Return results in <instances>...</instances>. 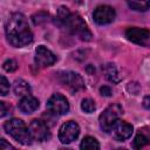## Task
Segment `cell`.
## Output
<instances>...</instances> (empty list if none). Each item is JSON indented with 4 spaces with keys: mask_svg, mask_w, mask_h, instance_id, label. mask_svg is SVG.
Masks as SVG:
<instances>
[{
    "mask_svg": "<svg viewBox=\"0 0 150 150\" xmlns=\"http://www.w3.org/2000/svg\"><path fill=\"white\" fill-rule=\"evenodd\" d=\"M5 32L7 41L14 47H23L33 41V34L26 16L21 13H13L6 21Z\"/></svg>",
    "mask_w": 150,
    "mask_h": 150,
    "instance_id": "cell-1",
    "label": "cell"
},
{
    "mask_svg": "<svg viewBox=\"0 0 150 150\" xmlns=\"http://www.w3.org/2000/svg\"><path fill=\"white\" fill-rule=\"evenodd\" d=\"M57 19L63 27H66L74 35L79 36L81 40H84V41L91 40L93 34L89 30L84 20L79 14L71 13L67 7L61 6L57 11Z\"/></svg>",
    "mask_w": 150,
    "mask_h": 150,
    "instance_id": "cell-2",
    "label": "cell"
},
{
    "mask_svg": "<svg viewBox=\"0 0 150 150\" xmlns=\"http://www.w3.org/2000/svg\"><path fill=\"white\" fill-rule=\"evenodd\" d=\"M5 130L8 135H11L19 143L27 145L30 143L32 138L29 135V130L26 124L19 118H12L5 123Z\"/></svg>",
    "mask_w": 150,
    "mask_h": 150,
    "instance_id": "cell-3",
    "label": "cell"
},
{
    "mask_svg": "<svg viewBox=\"0 0 150 150\" xmlns=\"http://www.w3.org/2000/svg\"><path fill=\"white\" fill-rule=\"evenodd\" d=\"M122 107L117 103L115 104H111L109 105L101 115H100V118H98V122H100V127L103 131L105 132H110L112 125L115 124V122L120 118L121 114H122Z\"/></svg>",
    "mask_w": 150,
    "mask_h": 150,
    "instance_id": "cell-4",
    "label": "cell"
},
{
    "mask_svg": "<svg viewBox=\"0 0 150 150\" xmlns=\"http://www.w3.org/2000/svg\"><path fill=\"white\" fill-rule=\"evenodd\" d=\"M79 134H80L79 124L74 121H68L61 125V128L59 130V139L63 144H68V143H71L73 141H75L77 138Z\"/></svg>",
    "mask_w": 150,
    "mask_h": 150,
    "instance_id": "cell-5",
    "label": "cell"
},
{
    "mask_svg": "<svg viewBox=\"0 0 150 150\" xmlns=\"http://www.w3.org/2000/svg\"><path fill=\"white\" fill-rule=\"evenodd\" d=\"M47 109L53 115H64L69 110V103L63 95L54 94L47 102Z\"/></svg>",
    "mask_w": 150,
    "mask_h": 150,
    "instance_id": "cell-6",
    "label": "cell"
},
{
    "mask_svg": "<svg viewBox=\"0 0 150 150\" xmlns=\"http://www.w3.org/2000/svg\"><path fill=\"white\" fill-rule=\"evenodd\" d=\"M28 130H29L30 138L38 142L46 141L49 137V128L41 120H33L29 124Z\"/></svg>",
    "mask_w": 150,
    "mask_h": 150,
    "instance_id": "cell-7",
    "label": "cell"
},
{
    "mask_svg": "<svg viewBox=\"0 0 150 150\" xmlns=\"http://www.w3.org/2000/svg\"><path fill=\"white\" fill-rule=\"evenodd\" d=\"M125 36L129 41L141 45V46H148L150 40V33L145 28H138V27H130L125 30Z\"/></svg>",
    "mask_w": 150,
    "mask_h": 150,
    "instance_id": "cell-8",
    "label": "cell"
},
{
    "mask_svg": "<svg viewBox=\"0 0 150 150\" xmlns=\"http://www.w3.org/2000/svg\"><path fill=\"white\" fill-rule=\"evenodd\" d=\"M60 81L62 84L68 87L73 91H77L84 88V81L81 75L74 71H66L60 75Z\"/></svg>",
    "mask_w": 150,
    "mask_h": 150,
    "instance_id": "cell-9",
    "label": "cell"
},
{
    "mask_svg": "<svg viewBox=\"0 0 150 150\" xmlns=\"http://www.w3.org/2000/svg\"><path fill=\"white\" fill-rule=\"evenodd\" d=\"M115 16H116L115 9L107 5L96 7V9L94 11V14H93L95 22L98 25H108L114 21Z\"/></svg>",
    "mask_w": 150,
    "mask_h": 150,
    "instance_id": "cell-10",
    "label": "cell"
},
{
    "mask_svg": "<svg viewBox=\"0 0 150 150\" xmlns=\"http://www.w3.org/2000/svg\"><path fill=\"white\" fill-rule=\"evenodd\" d=\"M56 62V56L45 46H39L35 50V63L39 67H49Z\"/></svg>",
    "mask_w": 150,
    "mask_h": 150,
    "instance_id": "cell-11",
    "label": "cell"
},
{
    "mask_svg": "<svg viewBox=\"0 0 150 150\" xmlns=\"http://www.w3.org/2000/svg\"><path fill=\"white\" fill-rule=\"evenodd\" d=\"M110 131L112 132V137L116 141H120V142L121 141H125L132 134V125L127 123V122H124V121L117 120L115 122V124L112 125Z\"/></svg>",
    "mask_w": 150,
    "mask_h": 150,
    "instance_id": "cell-12",
    "label": "cell"
},
{
    "mask_svg": "<svg viewBox=\"0 0 150 150\" xmlns=\"http://www.w3.org/2000/svg\"><path fill=\"white\" fill-rule=\"evenodd\" d=\"M39 108V100L32 95L23 96L19 102V109L25 114H32Z\"/></svg>",
    "mask_w": 150,
    "mask_h": 150,
    "instance_id": "cell-13",
    "label": "cell"
},
{
    "mask_svg": "<svg viewBox=\"0 0 150 150\" xmlns=\"http://www.w3.org/2000/svg\"><path fill=\"white\" fill-rule=\"evenodd\" d=\"M13 90L15 93V95L18 96H26V95H30V86L23 81V80H15L13 83Z\"/></svg>",
    "mask_w": 150,
    "mask_h": 150,
    "instance_id": "cell-14",
    "label": "cell"
},
{
    "mask_svg": "<svg viewBox=\"0 0 150 150\" xmlns=\"http://www.w3.org/2000/svg\"><path fill=\"white\" fill-rule=\"evenodd\" d=\"M127 2L131 9L138 12H145L150 6V0H127Z\"/></svg>",
    "mask_w": 150,
    "mask_h": 150,
    "instance_id": "cell-15",
    "label": "cell"
},
{
    "mask_svg": "<svg viewBox=\"0 0 150 150\" xmlns=\"http://www.w3.org/2000/svg\"><path fill=\"white\" fill-rule=\"evenodd\" d=\"M104 73H105L107 79L110 80V81L114 82V83H117V82L121 80V77H120V75H118V71H117V68H116V66L112 64V63H108V64L105 66Z\"/></svg>",
    "mask_w": 150,
    "mask_h": 150,
    "instance_id": "cell-16",
    "label": "cell"
},
{
    "mask_svg": "<svg viewBox=\"0 0 150 150\" xmlns=\"http://www.w3.org/2000/svg\"><path fill=\"white\" fill-rule=\"evenodd\" d=\"M81 149H89V150H94V149H100V143L90 136H87L82 139L81 144H80Z\"/></svg>",
    "mask_w": 150,
    "mask_h": 150,
    "instance_id": "cell-17",
    "label": "cell"
},
{
    "mask_svg": "<svg viewBox=\"0 0 150 150\" xmlns=\"http://www.w3.org/2000/svg\"><path fill=\"white\" fill-rule=\"evenodd\" d=\"M81 108H82V110H83L84 112L90 114V112H93V111L96 109V105H95V102H94L93 100H90V98H84V100L82 101V103H81Z\"/></svg>",
    "mask_w": 150,
    "mask_h": 150,
    "instance_id": "cell-18",
    "label": "cell"
},
{
    "mask_svg": "<svg viewBox=\"0 0 150 150\" xmlns=\"http://www.w3.org/2000/svg\"><path fill=\"white\" fill-rule=\"evenodd\" d=\"M146 144H148V138L143 134H141V132L137 134L135 139H134V148L135 149H141V148H143Z\"/></svg>",
    "mask_w": 150,
    "mask_h": 150,
    "instance_id": "cell-19",
    "label": "cell"
},
{
    "mask_svg": "<svg viewBox=\"0 0 150 150\" xmlns=\"http://www.w3.org/2000/svg\"><path fill=\"white\" fill-rule=\"evenodd\" d=\"M9 82L7 81V79L2 75H0V96H5L6 94H8L9 91Z\"/></svg>",
    "mask_w": 150,
    "mask_h": 150,
    "instance_id": "cell-20",
    "label": "cell"
},
{
    "mask_svg": "<svg viewBox=\"0 0 150 150\" xmlns=\"http://www.w3.org/2000/svg\"><path fill=\"white\" fill-rule=\"evenodd\" d=\"M2 68H4L6 71L12 73V71H15V70H16V68H18V63H16L15 60H13V59H8V60H6V61L4 62Z\"/></svg>",
    "mask_w": 150,
    "mask_h": 150,
    "instance_id": "cell-21",
    "label": "cell"
},
{
    "mask_svg": "<svg viewBox=\"0 0 150 150\" xmlns=\"http://www.w3.org/2000/svg\"><path fill=\"white\" fill-rule=\"evenodd\" d=\"M127 89L131 93V94H134V95H136L137 93H138V90H139V86L137 84V83H135V82H132V83H129L128 84V87H127Z\"/></svg>",
    "mask_w": 150,
    "mask_h": 150,
    "instance_id": "cell-22",
    "label": "cell"
},
{
    "mask_svg": "<svg viewBox=\"0 0 150 150\" xmlns=\"http://www.w3.org/2000/svg\"><path fill=\"white\" fill-rule=\"evenodd\" d=\"M7 114H8V107L6 105L5 102H1L0 101V118L4 117V116H6Z\"/></svg>",
    "mask_w": 150,
    "mask_h": 150,
    "instance_id": "cell-23",
    "label": "cell"
},
{
    "mask_svg": "<svg viewBox=\"0 0 150 150\" xmlns=\"http://www.w3.org/2000/svg\"><path fill=\"white\" fill-rule=\"evenodd\" d=\"M2 149H14V146L11 143H8L6 139L0 138V150H2Z\"/></svg>",
    "mask_w": 150,
    "mask_h": 150,
    "instance_id": "cell-24",
    "label": "cell"
},
{
    "mask_svg": "<svg viewBox=\"0 0 150 150\" xmlns=\"http://www.w3.org/2000/svg\"><path fill=\"white\" fill-rule=\"evenodd\" d=\"M100 93H101V95H103V96H110V95H111V89H110L109 87H107V86H103V87H101Z\"/></svg>",
    "mask_w": 150,
    "mask_h": 150,
    "instance_id": "cell-25",
    "label": "cell"
},
{
    "mask_svg": "<svg viewBox=\"0 0 150 150\" xmlns=\"http://www.w3.org/2000/svg\"><path fill=\"white\" fill-rule=\"evenodd\" d=\"M149 98H150L149 96H145L144 97V107L145 108H149Z\"/></svg>",
    "mask_w": 150,
    "mask_h": 150,
    "instance_id": "cell-26",
    "label": "cell"
}]
</instances>
